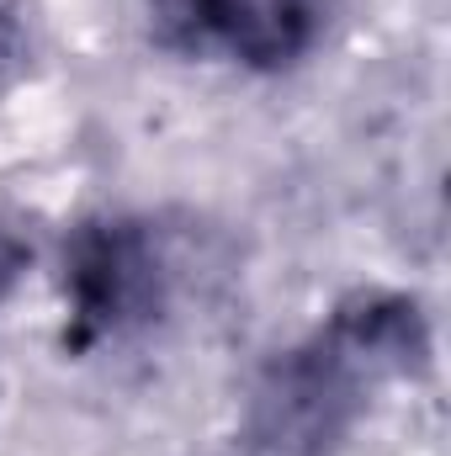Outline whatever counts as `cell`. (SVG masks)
I'll use <instances>...</instances> for the list:
<instances>
[{"instance_id": "obj_1", "label": "cell", "mask_w": 451, "mask_h": 456, "mask_svg": "<svg viewBox=\"0 0 451 456\" xmlns=\"http://www.w3.org/2000/svg\"><path fill=\"white\" fill-rule=\"evenodd\" d=\"M377 382L324 335L282 350L250 387L234 456H335Z\"/></svg>"}, {"instance_id": "obj_2", "label": "cell", "mask_w": 451, "mask_h": 456, "mask_svg": "<svg viewBox=\"0 0 451 456\" xmlns=\"http://www.w3.org/2000/svg\"><path fill=\"white\" fill-rule=\"evenodd\" d=\"M165 255L138 218H91L64 244V345L96 350L165 308Z\"/></svg>"}, {"instance_id": "obj_3", "label": "cell", "mask_w": 451, "mask_h": 456, "mask_svg": "<svg viewBox=\"0 0 451 456\" xmlns=\"http://www.w3.org/2000/svg\"><path fill=\"white\" fill-rule=\"evenodd\" d=\"M340 355H350L377 387L382 382H404V377H425L436 335L430 319L420 308V297L409 292H388V287H361L345 303H335L330 324L319 330Z\"/></svg>"}, {"instance_id": "obj_4", "label": "cell", "mask_w": 451, "mask_h": 456, "mask_svg": "<svg viewBox=\"0 0 451 456\" xmlns=\"http://www.w3.org/2000/svg\"><path fill=\"white\" fill-rule=\"evenodd\" d=\"M330 11L335 0H250L244 32L228 59L244 69H266V75L292 69L298 59H308L324 43Z\"/></svg>"}, {"instance_id": "obj_5", "label": "cell", "mask_w": 451, "mask_h": 456, "mask_svg": "<svg viewBox=\"0 0 451 456\" xmlns=\"http://www.w3.org/2000/svg\"><path fill=\"white\" fill-rule=\"evenodd\" d=\"M250 0H149V32L165 53L202 59V53H234L244 32Z\"/></svg>"}, {"instance_id": "obj_6", "label": "cell", "mask_w": 451, "mask_h": 456, "mask_svg": "<svg viewBox=\"0 0 451 456\" xmlns=\"http://www.w3.org/2000/svg\"><path fill=\"white\" fill-rule=\"evenodd\" d=\"M32 69V16L27 0H0V96Z\"/></svg>"}, {"instance_id": "obj_7", "label": "cell", "mask_w": 451, "mask_h": 456, "mask_svg": "<svg viewBox=\"0 0 451 456\" xmlns=\"http://www.w3.org/2000/svg\"><path fill=\"white\" fill-rule=\"evenodd\" d=\"M27 265H32V239L11 218H0V303L16 292V281L27 276Z\"/></svg>"}]
</instances>
